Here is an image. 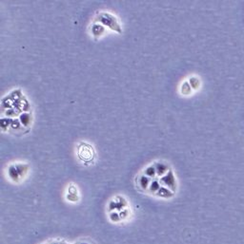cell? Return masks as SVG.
<instances>
[{"instance_id": "obj_10", "label": "cell", "mask_w": 244, "mask_h": 244, "mask_svg": "<svg viewBox=\"0 0 244 244\" xmlns=\"http://www.w3.org/2000/svg\"><path fill=\"white\" fill-rule=\"evenodd\" d=\"M109 218L111 221H113V222H119L121 220L120 218V216H119V213L117 212H110V215H109Z\"/></svg>"}, {"instance_id": "obj_4", "label": "cell", "mask_w": 244, "mask_h": 244, "mask_svg": "<svg viewBox=\"0 0 244 244\" xmlns=\"http://www.w3.org/2000/svg\"><path fill=\"white\" fill-rule=\"evenodd\" d=\"M157 197L162 198H171L175 196V192H173L168 187L161 186L160 189L156 193Z\"/></svg>"}, {"instance_id": "obj_1", "label": "cell", "mask_w": 244, "mask_h": 244, "mask_svg": "<svg viewBox=\"0 0 244 244\" xmlns=\"http://www.w3.org/2000/svg\"><path fill=\"white\" fill-rule=\"evenodd\" d=\"M99 18H97L96 20L101 22V23L105 26H108L109 28H111L114 30H117L120 32V29H119V25L116 22V17H114L113 15L108 14H100V16H98Z\"/></svg>"}, {"instance_id": "obj_2", "label": "cell", "mask_w": 244, "mask_h": 244, "mask_svg": "<svg viewBox=\"0 0 244 244\" xmlns=\"http://www.w3.org/2000/svg\"><path fill=\"white\" fill-rule=\"evenodd\" d=\"M159 182L165 187H168L169 189H171L173 192H175V190H176V181H175V175H174L172 170H170L165 176L161 177Z\"/></svg>"}, {"instance_id": "obj_12", "label": "cell", "mask_w": 244, "mask_h": 244, "mask_svg": "<svg viewBox=\"0 0 244 244\" xmlns=\"http://www.w3.org/2000/svg\"><path fill=\"white\" fill-rule=\"evenodd\" d=\"M108 209H109L110 212H114L115 211V210L116 209V201H111L109 202Z\"/></svg>"}, {"instance_id": "obj_7", "label": "cell", "mask_w": 244, "mask_h": 244, "mask_svg": "<svg viewBox=\"0 0 244 244\" xmlns=\"http://www.w3.org/2000/svg\"><path fill=\"white\" fill-rule=\"evenodd\" d=\"M144 175L149 177L150 179H153L154 177L157 176V170H156V167H154V165H149L148 167L145 168L144 170Z\"/></svg>"}, {"instance_id": "obj_9", "label": "cell", "mask_w": 244, "mask_h": 244, "mask_svg": "<svg viewBox=\"0 0 244 244\" xmlns=\"http://www.w3.org/2000/svg\"><path fill=\"white\" fill-rule=\"evenodd\" d=\"M116 209L118 211H122V210L124 209V207L127 206V202L125 201L124 198L122 197H117L116 199Z\"/></svg>"}, {"instance_id": "obj_3", "label": "cell", "mask_w": 244, "mask_h": 244, "mask_svg": "<svg viewBox=\"0 0 244 244\" xmlns=\"http://www.w3.org/2000/svg\"><path fill=\"white\" fill-rule=\"evenodd\" d=\"M154 165V167H156V170H157V176H158V177H163L170 171L168 169V164L163 162H158Z\"/></svg>"}, {"instance_id": "obj_8", "label": "cell", "mask_w": 244, "mask_h": 244, "mask_svg": "<svg viewBox=\"0 0 244 244\" xmlns=\"http://www.w3.org/2000/svg\"><path fill=\"white\" fill-rule=\"evenodd\" d=\"M160 187H161L160 182L158 181V180H154V181L151 182V184L149 186V191L154 193V194H156L160 189Z\"/></svg>"}, {"instance_id": "obj_11", "label": "cell", "mask_w": 244, "mask_h": 244, "mask_svg": "<svg viewBox=\"0 0 244 244\" xmlns=\"http://www.w3.org/2000/svg\"><path fill=\"white\" fill-rule=\"evenodd\" d=\"M129 215H130V211H129L128 209H123V210H122V211L119 212V216H120V218H121V219H125V218H127L129 217Z\"/></svg>"}, {"instance_id": "obj_15", "label": "cell", "mask_w": 244, "mask_h": 244, "mask_svg": "<svg viewBox=\"0 0 244 244\" xmlns=\"http://www.w3.org/2000/svg\"><path fill=\"white\" fill-rule=\"evenodd\" d=\"M79 244H90V243H87V242H80Z\"/></svg>"}, {"instance_id": "obj_5", "label": "cell", "mask_w": 244, "mask_h": 244, "mask_svg": "<svg viewBox=\"0 0 244 244\" xmlns=\"http://www.w3.org/2000/svg\"><path fill=\"white\" fill-rule=\"evenodd\" d=\"M151 179L149 178V177L145 176V175H141L139 176V178H138V185L139 187L141 188L142 190H147L149 189V186L151 184Z\"/></svg>"}, {"instance_id": "obj_6", "label": "cell", "mask_w": 244, "mask_h": 244, "mask_svg": "<svg viewBox=\"0 0 244 244\" xmlns=\"http://www.w3.org/2000/svg\"><path fill=\"white\" fill-rule=\"evenodd\" d=\"M67 198L69 199L70 202H74L78 199V196H77V190H76V188L74 185H72L69 188V195L67 196Z\"/></svg>"}, {"instance_id": "obj_13", "label": "cell", "mask_w": 244, "mask_h": 244, "mask_svg": "<svg viewBox=\"0 0 244 244\" xmlns=\"http://www.w3.org/2000/svg\"><path fill=\"white\" fill-rule=\"evenodd\" d=\"M29 120H30V116L28 114H24V115H22L21 117V122H22V125H28L29 124Z\"/></svg>"}, {"instance_id": "obj_14", "label": "cell", "mask_w": 244, "mask_h": 244, "mask_svg": "<svg viewBox=\"0 0 244 244\" xmlns=\"http://www.w3.org/2000/svg\"><path fill=\"white\" fill-rule=\"evenodd\" d=\"M53 244H65V243H63V242H53Z\"/></svg>"}]
</instances>
